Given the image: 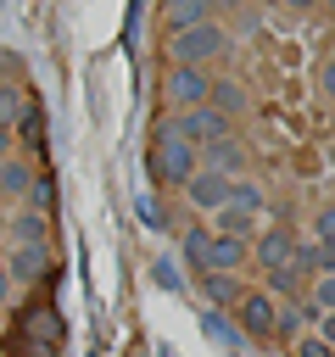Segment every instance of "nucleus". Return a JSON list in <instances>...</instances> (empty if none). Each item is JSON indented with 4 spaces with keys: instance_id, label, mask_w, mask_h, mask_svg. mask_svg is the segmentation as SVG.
<instances>
[{
    "instance_id": "1",
    "label": "nucleus",
    "mask_w": 335,
    "mask_h": 357,
    "mask_svg": "<svg viewBox=\"0 0 335 357\" xmlns=\"http://www.w3.org/2000/svg\"><path fill=\"white\" fill-rule=\"evenodd\" d=\"M6 346H11V357H61V346H67V318H61L50 301H34V307H22V312L11 318Z\"/></svg>"
},
{
    "instance_id": "2",
    "label": "nucleus",
    "mask_w": 335,
    "mask_h": 357,
    "mask_svg": "<svg viewBox=\"0 0 335 357\" xmlns=\"http://www.w3.org/2000/svg\"><path fill=\"white\" fill-rule=\"evenodd\" d=\"M145 178L162 190V184H190L195 178V145H184L179 134H168L162 123L151 128V151H145Z\"/></svg>"
},
{
    "instance_id": "3",
    "label": "nucleus",
    "mask_w": 335,
    "mask_h": 357,
    "mask_svg": "<svg viewBox=\"0 0 335 357\" xmlns=\"http://www.w3.org/2000/svg\"><path fill=\"white\" fill-rule=\"evenodd\" d=\"M168 45H173V67H207L229 50V33L218 22H207V28H190V33H168Z\"/></svg>"
},
{
    "instance_id": "4",
    "label": "nucleus",
    "mask_w": 335,
    "mask_h": 357,
    "mask_svg": "<svg viewBox=\"0 0 335 357\" xmlns=\"http://www.w3.org/2000/svg\"><path fill=\"white\" fill-rule=\"evenodd\" d=\"M162 128H168V134H179L184 145H212V139H229V134H234V123H229L223 112H212V106H190V112H173Z\"/></svg>"
},
{
    "instance_id": "5",
    "label": "nucleus",
    "mask_w": 335,
    "mask_h": 357,
    "mask_svg": "<svg viewBox=\"0 0 335 357\" xmlns=\"http://www.w3.org/2000/svg\"><path fill=\"white\" fill-rule=\"evenodd\" d=\"M162 95H168V106H173V112L207 106V95H212V73H207V67H168Z\"/></svg>"
},
{
    "instance_id": "6",
    "label": "nucleus",
    "mask_w": 335,
    "mask_h": 357,
    "mask_svg": "<svg viewBox=\"0 0 335 357\" xmlns=\"http://www.w3.org/2000/svg\"><path fill=\"white\" fill-rule=\"evenodd\" d=\"M274 318H279V307H274V296H262V290H246V296L234 301V329H240L246 340H268V335H274Z\"/></svg>"
},
{
    "instance_id": "7",
    "label": "nucleus",
    "mask_w": 335,
    "mask_h": 357,
    "mask_svg": "<svg viewBox=\"0 0 335 357\" xmlns=\"http://www.w3.org/2000/svg\"><path fill=\"white\" fill-rule=\"evenodd\" d=\"M0 268L11 284H45L50 279V245H11V257Z\"/></svg>"
},
{
    "instance_id": "8",
    "label": "nucleus",
    "mask_w": 335,
    "mask_h": 357,
    "mask_svg": "<svg viewBox=\"0 0 335 357\" xmlns=\"http://www.w3.org/2000/svg\"><path fill=\"white\" fill-rule=\"evenodd\" d=\"M251 257H257L262 273H285L290 257H296V234H290V229H262V234L251 240Z\"/></svg>"
},
{
    "instance_id": "9",
    "label": "nucleus",
    "mask_w": 335,
    "mask_h": 357,
    "mask_svg": "<svg viewBox=\"0 0 335 357\" xmlns=\"http://www.w3.org/2000/svg\"><path fill=\"white\" fill-rule=\"evenodd\" d=\"M184 195H190V206H195V212L218 218V212L229 206V178H218V173H195V178L184 184Z\"/></svg>"
},
{
    "instance_id": "10",
    "label": "nucleus",
    "mask_w": 335,
    "mask_h": 357,
    "mask_svg": "<svg viewBox=\"0 0 335 357\" xmlns=\"http://www.w3.org/2000/svg\"><path fill=\"white\" fill-rule=\"evenodd\" d=\"M240 167H246V151H240V139H234V134H229V139H212V145L201 151V173L240 178Z\"/></svg>"
},
{
    "instance_id": "11",
    "label": "nucleus",
    "mask_w": 335,
    "mask_h": 357,
    "mask_svg": "<svg viewBox=\"0 0 335 357\" xmlns=\"http://www.w3.org/2000/svg\"><path fill=\"white\" fill-rule=\"evenodd\" d=\"M246 257H251V240H229V234H212V245H207V273H240L246 268Z\"/></svg>"
},
{
    "instance_id": "12",
    "label": "nucleus",
    "mask_w": 335,
    "mask_h": 357,
    "mask_svg": "<svg viewBox=\"0 0 335 357\" xmlns=\"http://www.w3.org/2000/svg\"><path fill=\"white\" fill-rule=\"evenodd\" d=\"M201 296H207V312H223V307H234L246 296V284L229 279V273H201Z\"/></svg>"
},
{
    "instance_id": "13",
    "label": "nucleus",
    "mask_w": 335,
    "mask_h": 357,
    "mask_svg": "<svg viewBox=\"0 0 335 357\" xmlns=\"http://www.w3.org/2000/svg\"><path fill=\"white\" fill-rule=\"evenodd\" d=\"M207 22H218V11L201 6V0H179V6H168V33H190V28H207Z\"/></svg>"
},
{
    "instance_id": "14",
    "label": "nucleus",
    "mask_w": 335,
    "mask_h": 357,
    "mask_svg": "<svg viewBox=\"0 0 335 357\" xmlns=\"http://www.w3.org/2000/svg\"><path fill=\"white\" fill-rule=\"evenodd\" d=\"M307 324H318V307H313V301H290V307L274 318V335H279V340H302Z\"/></svg>"
},
{
    "instance_id": "15",
    "label": "nucleus",
    "mask_w": 335,
    "mask_h": 357,
    "mask_svg": "<svg viewBox=\"0 0 335 357\" xmlns=\"http://www.w3.org/2000/svg\"><path fill=\"white\" fill-rule=\"evenodd\" d=\"M251 229H257V218L240 212V206H223V212L212 218V234H229V240H251Z\"/></svg>"
},
{
    "instance_id": "16",
    "label": "nucleus",
    "mask_w": 335,
    "mask_h": 357,
    "mask_svg": "<svg viewBox=\"0 0 335 357\" xmlns=\"http://www.w3.org/2000/svg\"><path fill=\"white\" fill-rule=\"evenodd\" d=\"M201 329H207V335H212L223 351H246V335H240V329H234L223 312H201Z\"/></svg>"
},
{
    "instance_id": "17",
    "label": "nucleus",
    "mask_w": 335,
    "mask_h": 357,
    "mask_svg": "<svg viewBox=\"0 0 335 357\" xmlns=\"http://www.w3.org/2000/svg\"><path fill=\"white\" fill-rule=\"evenodd\" d=\"M262 201H268V195H262V184H251L246 173H240V178H229V206H240V212H251V218H257V212H262Z\"/></svg>"
},
{
    "instance_id": "18",
    "label": "nucleus",
    "mask_w": 335,
    "mask_h": 357,
    "mask_svg": "<svg viewBox=\"0 0 335 357\" xmlns=\"http://www.w3.org/2000/svg\"><path fill=\"white\" fill-rule=\"evenodd\" d=\"M207 106L229 117V112H240V106H246V89H240V84H229V78H212V95H207Z\"/></svg>"
},
{
    "instance_id": "19",
    "label": "nucleus",
    "mask_w": 335,
    "mask_h": 357,
    "mask_svg": "<svg viewBox=\"0 0 335 357\" xmlns=\"http://www.w3.org/2000/svg\"><path fill=\"white\" fill-rule=\"evenodd\" d=\"M207 245H212V229H201V223H195V229H184V262L195 268V279L207 273Z\"/></svg>"
},
{
    "instance_id": "20",
    "label": "nucleus",
    "mask_w": 335,
    "mask_h": 357,
    "mask_svg": "<svg viewBox=\"0 0 335 357\" xmlns=\"http://www.w3.org/2000/svg\"><path fill=\"white\" fill-rule=\"evenodd\" d=\"M290 279H318V240H296V257H290Z\"/></svg>"
},
{
    "instance_id": "21",
    "label": "nucleus",
    "mask_w": 335,
    "mask_h": 357,
    "mask_svg": "<svg viewBox=\"0 0 335 357\" xmlns=\"http://www.w3.org/2000/svg\"><path fill=\"white\" fill-rule=\"evenodd\" d=\"M34 190V173L11 156V162H0V195H28Z\"/></svg>"
},
{
    "instance_id": "22",
    "label": "nucleus",
    "mask_w": 335,
    "mask_h": 357,
    "mask_svg": "<svg viewBox=\"0 0 335 357\" xmlns=\"http://www.w3.org/2000/svg\"><path fill=\"white\" fill-rule=\"evenodd\" d=\"M28 112V89H17V84H0V128L11 134V123Z\"/></svg>"
},
{
    "instance_id": "23",
    "label": "nucleus",
    "mask_w": 335,
    "mask_h": 357,
    "mask_svg": "<svg viewBox=\"0 0 335 357\" xmlns=\"http://www.w3.org/2000/svg\"><path fill=\"white\" fill-rule=\"evenodd\" d=\"M17 134H22V139H28L34 151L45 145V112H39V100H28V112L17 117Z\"/></svg>"
},
{
    "instance_id": "24",
    "label": "nucleus",
    "mask_w": 335,
    "mask_h": 357,
    "mask_svg": "<svg viewBox=\"0 0 335 357\" xmlns=\"http://www.w3.org/2000/svg\"><path fill=\"white\" fill-rule=\"evenodd\" d=\"M134 212H140V223H145V229H156V234L168 229V212H162V201H151V195H140V201H134Z\"/></svg>"
},
{
    "instance_id": "25",
    "label": "nucleus",
    "mask_w": 335,
    "mask_h": 357,
    "mask_svg": "<svg viewBox=\"0 0 335 357\" xmlns=\"http://www.w3.org/2000/svg\"><path fill=\"white\" fill-rule=\"evenodd\" d=\"M318 312H335V273H324V279H313V296H307Z\"/></svg>"
},
{
    "instance_id": "26",
    "label": "nucleus",
    "mask_w": 335,
    "mask_h": 357,
    "mask_svg": "<svg viewBox=\"0 0 335 357\" xmlns=\"http://www.w3.org/2000/svg\"><path fill=\"white\" fill-rule=\"evenodd\" d=\"M151 273H156V284H162V290H173V296L184 290V279H179V262H168V257H156V268H151Z\"/></svg>"
},
{
    "instance_id": "27",
    "label": "nucleus",
    "mask_w": 335,
    "mask_h": 357,
    "mask_svg": "<svg viewBox=\"0 0 335 357\" xmlns=\"http://www.w3.org/2000/svg\"><path fill=\"white\" fill-rule=\"evenodd\" d=\"M262 296H290V301H296V279H290V268H285V273H262Z\"/></svg>"
},
{
    "instance_id": "28",
    "label": "nucleus",
    "mask_w": 335,
    "mask_h": 357,
    "mask_svg": "<svg viewBox=\"0 0 335 357\" xmlns=\"http://www.w3.org/2000/svg\"><path fill=\"white\" fill-rule=\"evenodd\" d=\"M28 201H34L39 212H45V206L56 201V178H50V173H39V178H34V190H28Z\"/></svg>"
},
{
    "instance_id": "29",
    "label": "nucleus",
    "mask_w": 335,
    "mask_h": 357,
    "mask_svg": "<svg viewBox=\"0 0 335 357\" xmlns=\"http://www.w3.org/2000/svg\"><path fill=\"white\" fill-rule=\"evenodd\" d=\"M296 357H335V351H329L318 335H302V340H296Z\"/></svg>"
},
{
    "instance_id": "30",
    "label": "nucleus",
    "mask_w": 335,
    "mask_h": 357,
    "mask_svg": "<svg viewBox=\"0 0 335 357\" xmlns=\"http://www.w3.org/2000/svg\"><path fill=\"white\" fill-rule=\"evenodd\" d=\"M313 229H318V245H335V206H324Z\"/></svg>"
},
{
    "instance_id": "31",
    "label": "nucleus",
    "mask_w": 335,
    "mask_h": 357,
    "mask_svg": "<svg viewBox=\"0 0 335 357\" xmlns=\"http://www.w3.org/2000/svg\"><path fill=\"white\" fill-rule=\"evenodd\" d=\"M318 340L335 351V312H318Z\"/></svg>"
},
{
    "instance_id": "32",
    "label": "nucleus",
    "mask_w": 335,
    "mask_h": 357,
    "mask_svg": "<svg viewBox=\"0 0 335 357\" xmlns=\"http://www.w3.org/2000/svg\"><path fill=\"white\" fill-rule=\"evenodd\" d=\"M318 84H324V95H329V100H335V56H329V61H324V67H318Z\"/></svg>"
},
{
    "instance_id": "33",
    "label": "nucleus",
    "mask_w": 335,
    "mask_h": 357,
    "mask_svg": "<svg viewBox=\"0 0 335 357\" xmlns=\"http://www.w3.org/2000/svg\"><path fill=\"white\" fill-rule=\"evenodd\" d=\"M335 273V245H318V279Z\"/></svg>"
},
{
    "instance_id": "34",
    "label": "nucleus",
    "mask_w": 335,
    "mask_h": 357,
    "mask_svg": "<svg viewBox=\"0 0 335 357\" xmlns=\"http://www.w3.org/2000/svg\"><path fill=\"white\" fill-rule=\"evenodd\" d=\"M0 162H11V134L0 128Z\"/></svg>"
},
{
    "instance_id": "35",
    "label": "nucleus",
    "mask_w": 335,
    "mask_h": 357,
    "mask_svg": "<svg viewBox=\"0 0 335 357\" xmlns=\"http://www.w3.org/2000/svg\"><path fill=\"white\" fill-rule=\"evenodd\" d=\"M6 296H11V279H6V268H0V307H6Z\"/></svg>"
},
{
    "instance_id": "36",
    "label": "nucleus",
    "mask_w": 335,
    "mask_h": 357,
    "mask_svg": "<svg viewBox=\"0 0 335 357\" xmlns=\"http://www.w3.org/2000/svg\"><path fill=\"white\" fill-rule=\"evenodd\" d=\"M156 357H173V346H156Z\"/></svg>"
}]
</instances>
